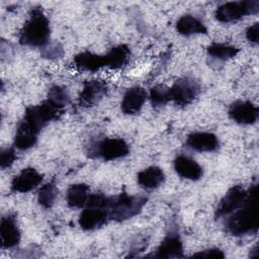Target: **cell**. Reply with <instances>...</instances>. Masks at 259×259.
Listing matches in <instances>:
<instances>
[{"mask_svg": "<svg viewBox=\"0 0 259 259\" xmlns=\"http://www.w3.org/2000/svg\"><path fill=\"white\" fill-rule=\"evenodd\" d=\"M226 230L233 236H243L258 231V184L247 190V196L239 208L226 222Z\"/></svg>", "mask_w": 259, "mask_h": 259, "instance_id": "obj_1", "label": "cell"}, {"mask_svg": "<svg viewBox=\"0 0 259 259\" xmlns=\"http://www.w3.org/2000/svg\"><path fill=\"white\" fill-rule=\"evenodd\" d=\"M51 34L50 21L40 7L31 9L29 16L19 33V42L31 48H44L48 45Z\"/></svg>", "mask_w": 259, "mask_h": 259, "instance_id": "obj_2", "label": "cell"}, {"mask_svg": "<svg viewBox=\"0 0 259 259\" xmlns=\"http://www.w3.org/2000/svg\"><path fill=\"white\" fill-rule=\"evenodd\" d=\"M63 106L47 98L38 105H31L25 109L23 119H25L37 132L53 120H57L64 112Z\"/></svg>", "mask_w": 259, "mask_h": 259, "instance_id": "obj_3", "label": "cell"}, {"mask_svg": "<svg viewBox=\"0 0 259 259\" xmlns=\"http://www.w3.org/2000/svg\"><path fill=\"white\" fill-rule=\"evenodd\" d=\"M148 198L142 195H130L125 192L113 197L109 208V220L123 222L130 220L141 212L146 205Z\"/></svg>", "mask_w": 259, "mask_h": 259, "instance_id": "obj_4", "label": "cell"}, {"mask_svg": "<svg viewBox=\"0 0 259 259\" xmlns=\"http://www.w3.org/2000/svg\"><path fill=\"white\" fill-rule=\"evenodd\" d=\"M259 11L258 0H245V1H232L220 5L215 12L214 17L218 21L229 23L237 21L246 15L257 14Z\"/></svg>", "mask_w": 259, "mask_h": 259, "instance_id": "obj_5", "label": "cell"}, {"mask_svg": "<svg viewBox=\"0 0 259 259\" xmlns=\"http://www.w3.org/2000/svg\"><path fill=\"white\" fill-rule=\"evenodd\" d=\"M169 92L172 102L177 106H186L198 96L200 86L194 79L183 77L174 82L169 88Z\"/></svg>", "mask_w": 259, "mask_h": 259, "instance_id": "obj_6", "label": "cell"}, {"mask_svg": "<svg viewBox=\"0 0 259 259\" xmlns=\"http://www.w3.org/2000/svg\"><path fill=\"white\" fill-rule=\"evenodd\" d=\"M246 196L247 190L243 186L235 185L231 187L220 200L214 211V218L221 219L233 213L237 208L241 206Z\"/></svg>", "mask_w": 259, "mask_h": 259, "instance_id": "obj_7", "label": "cell"}, {"mask_svg": "<svg viewBox=\"0 0 259 259\" xmlns=\"http://www.w3.org/2000/svg\"><path fill=\"white\" fill-rule=\"evenodd\" d=\"M130 153L127 143L119 138H107L100 141L95 147L96 156L105 161H112L123 158Z\"/></svg>", "mask_w": 259, "mask_h": 259, "instance_id": "obj_8", "label": "cell"}, {"mask_svg": "<svg viewBox=\"0 0 259 259\" xmlns=\"http://www.w3.org/2000/svg\"><path fill=\"white\" fill-rule=\"evenodd\" d=\"M107 90V84L103 80L93 79L86 81L79 94V105L82 107H91L96 105L106 95Z\"/></svg>", "mask_w": 259, "mask_h": 259, "instance_id": "obj_9", "label": "cell"}, {"mask_svg": "<svg viewBox=\"0 0 259 259\" xmlns=\"http://www.w3.org/2000/svg\"><path fill=\"white\" fill-rule=\"evenodd\" d=\"M229 116L239 124H253L257 121L259 108L248 100H238L231 104Z\"/></svg>", "mask_w": 259, "mask_h": 259, "instance_id": "obj_10", "label": "cell"}, {"mask_svg": "<svg viewBox=\"0 0 259 259\" xmlns=\"http://www.w3.org/2000/svg\"><path fill=\"white\" fill-rule=\"evenodd\" d=\"M109 210L98 206H86L79 215V226L85 231L96 230L107 223Z\"/></svg>", "mask_w": 259, "mask_h": 259, "instance_id": "obj_11", "label": "cell"}, {"mask_svg": "<svg viewBox=\"0 0 259 259\" xmlns=\"http://www.w3.org/2000/svg\"><path fill=\"white\" fill-rule=\"evenodd\" d=\"M42 174L36 169L28 167L20 171L11 181V189L14 192L25 193L37 187L42 181Z\"/></svg>", "mask_w": 259, "mask_h": 259, "instance_id": "obj_12", "label": "cell"}, {"mask_svg": "<svg viewBox=\"0 0 259 259\" xmlns=\"http://www.w3.org/2000/svg\"><path fill=\"white\" fill-rule=\"evenodd\" d=\"M147 99V91L141 86H134L128 88L121 100L120 108L124 114H138Z\"/></svg>", "mask_w": 259, "mask_h": 259, "instance_id": "obj_13", "label": "cell"}, {"mask_svg": "<svg viewBox=\"0 0 259 259\" xmlns=\"http://www.w3.org/2000/svg\"><path fill=\"white\" fill-rule=\"evenodd\" d=\"M183 256V244L177 233L170 232L158 246L154 258H180Z\"/></svg>", "mask_w": 259, "mask_h": 259, "instance_id": "obj_14", "label": "cell"}, {"mask_svg": "<svg viewBox=\"0 0 259 259\" xmlns=\"http://www.w3.org/2000/svg\"><path fill=\"white\" fill-rule=\"evenodd\" d=\"M0 236L1 245L5 249L14 248L19 244L21 235L14 215L7 214L2 218L0 223Z\"/></svg>", "mask_w": 259, "mask_h": 259, "instance_id": "obj_15", "label": "cell"}, {"mask_svg": "<svg viewBox=\"0 0 259 259\" xmlns=\"http://www.w3.org/2000/svg\"><path fill=\"white\" fill-rule=\"evenodd\" d=\"M186 145L196 152H214L220 147V141L212 133L196 132L187 137Z\"/></svg>", "mask_w": 259, "mask_h": 259, "instance_id": "obj_16", "label": "cell"}, {"mask_svg": "<svg viewBox=\"0 0 259 259\" xmlns=\"http://www.w3.org/2000/svg\"><path fill=\"white\" fill-rule=\"evenodd\" d=\"M174 170L181 178L196 181L203 174L201 166L193 159L185 155H179L174 160Z\"/></svg>", "mask_w": 259, "mask_h": 259, "instance_id": "obj_17", "label": "cell"}, {"mask_svg": "<svg viewBox=\"0 0 259 259\" xmlns=\"http://www.w3.org/2000/svg\"><path fill=\"white\" fill-rule=\"evenodd\" d=\"M38 133L23 118L19 121L14 135V147L24 151L33 147L37 141Z\"/></svg>", "mask_w": 259, "mask_h": 259, "instance_id": "obj_18", "label": "cell"}, {"mask_svg": "<svg viewBox=\"0 0 259 259\" xmlns=\"http://www.w3.org/2000/svg\"><path fill=\"white\" fill-rule=\"evenodd\" d=\"M137 181L145 189H155L164 183L165 173L158 166H150L138 173Z\"/></svg>", "mask_w": 259, "mask_h": 259, "instance_id": "obj_19", "label": "cell"}, {"mask_svg": "<svg viewBox=\"0 0 259 259\" xmlns=\"http://www.w3.org/2000/svg\"><path fill=\"white\" fill-rule=\"evenodd\" d=\"M175 26L177 32L184 36H190L193 34H201L207 32V28L203 24V22L199 20L197 17L190 14L181 16L176 21Z\"/></svg>", "mask_w": 259, "mask_h": 259, "instance_id": "obj_20", "label": "cell"}, {"mask_svg": "<svg viewBox=\"0 0 259 259\" xmlns=\"http://www.w3.org/2000/svg\"><path fill=\"white\" fill-rule=\"evenodd\" d=\"M74 64L77 68L90 72H95L103 67H106L104 56H100L88 51L76 55L74 57Z\"/></svg>", "mask_w": 259, "mask_h": 259, "instance_id": "obj_21", "label": "cell"}, {"mask_svg": "<svg viewBox=\"0 0 259 259\" xmlns=\"http://www.w3.org/2000/svg\"><path fill=\"white\" fill-rule=\"evenodd\" d=\"M90 196V188L85 183H76L70 185L67 190V203L74 208H80L86 205Z\"/></svg>", "mask_w": 259, "mask_h": 259, "instance_id": "obj_22", "label": "cell"}, {"mask_svg": "<svg viewBox=\"0 0 259 259\" xmlns=\"http://www.w3.org/2000/svg\"><path fill=\"white\" fill-rule=\"evenodd\" d=\"M131 51L126 45H118L112 48L105 57L106 67L110 69H119L126 65L130 60Z\"/></svg>", "mask_w": 259, "mask_h": 259, "instance_id": "obj_23", "label": "cell"}, {"mask_svg": "<svg viewBox=\"0 0 259 259\" xmlns=\"http://www.w3.org/2000/svg\"><path fill=\"white\" fill-rule=\"evenodd\" d=\"M239 52L240 50L238 48L221 42H212L207 47L208 56L220 61H227L229 59H232L236 57Z\"/></svg>", "mask_w": 259, "mask_h": 259, "instance_id": "obj_24", "label": "cell"}, {"mask_svg": "<svg viewBox=\"0 0 259 259\" xmlns=\"http://www.w3.org/2000/svg\"><path fill=\"white\" fill-rule=\"evenodd\" d=\"M58 196V188L54 182L44 184L37 192V201L44 208H50L54 205Z\"/></svg>", "mask_w": 259, "mask_h": 259, "instance_id": "obj_25", "label": "cell"}, {"mask_svg": "<svg viewBox=\"0 0 259 259\" xmlns=\"http://www.w3.org/2000/svg\"><path fill=\"white\" fill-rule=\"evenodd\" d=\"M149 97L154 107L164 106L169 101H171L169 88L165 87L164 85H156L152 87L149 93Z\"/></svg>", "mask_w": 259, "mask_h": 259, "instance_id": "obj_26", "label": "cell"}, {"mask_svg": "<svg viewBox=\"0 0 259 259\" xmlns=\"http://www.w3.org/2000/svg\"><path fill=\"white\" fill-rule=\"evenodd\" d=\"M47 98L51 99L52 101H54L55 103L63 107H65L68 104L70 99L68 90L62 86H57V85L50 88Z\"/></svg>", "mask_w": 259, "mask_h": 259, "instance_id": "obj_27", "label": "cell"}, {"mask_svg": "<svg viewBox=\"0 0 259 259\" xmlns=\"http://www.w3.org/2000/svg\"><path fill=\"white\" fill-rule=\"evenodd\" d=\"M16 160V155L13 148H5L0 153V167L1 169L9 168Z\"/></svg>", "mask_w": 259, "mask_h": 259, "instance_id": "obj_28", "label": "cell"}, {"mask_svg": "<svg viewBox=\"0 0 259 259\" xmlns=\"http://www.w3.org/2000/svg\"><path fill=\"white\" fill-rule=\"evenodd\" d=\"M191 257L193 258H215V259H222L225 257V254L222 250L219 248H210L206 250L199 251L197 253H194Z\"/></svg>", "mask_w": 259, "mask_h": 259, "instance_id": "obj_29", "label": "cell"}, {"mask_svg": "<svg viewBox=\"0 0 259 259\" xmlns=\"http://www.w3.org/2000/svg\"><path fill=\"white\" fill-rule=\"evenodd\" d=\"M246 37L247 39L254 45L258 44L259 38V23L255 22L254 24L250 25L246 30Z\"/></svg>", "mask_w": 259, "mask_h": 259, "instance_id": "obj_30", "label": "cell"}, {"mask_svg": "<svg viewBox=\"0 0 259 259\" xmlns=\"http://www.w3.org/2000/svg\"><path fill=\"white\" fill-rule=\"evenodd\" d=\"M63 54V51L61 48H58L57 46L50 47V49H45L44 56L48 58H56V57H61Z\"/></svg>", "mask_w": 259, "mask_h": 259, "instance_id": "obj_31", "label": "cell"}, {"mask_svg": "<svg viewBox=\"0 0 259 259\" xmlns=\"http://www.w3.org/2000/svg\"><path fill=\"white\" fill-rule=\"evenodd\" d=\"M258 255V245H256L250 252V257H255Z\"/></svg>", "mask_w": 259, "mask_h": 259, "instance_id": "obj_32", "label": "cell"}]
</instances>
